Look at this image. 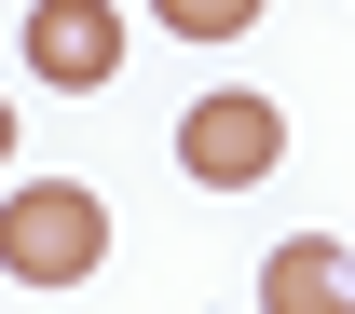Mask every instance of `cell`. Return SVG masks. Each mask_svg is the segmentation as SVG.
<instances>
[{"instance_id":"cell-1","label":"cell","mask_w":355,"mask_h":314,"mask_svg":"<svg viewBox=\"0 0 355 314\" xmlns=\"http://www.w3.org/2000/svg\"><path fill=\"white\" fill-rule=\"evenodd\" d=\"M96 260H110V205H96L83 178H28L0 205V273H14V287H83Z\"/></svg>"},{"instance_id":"cell-2","label":"cell","mask_w":355,"mask_h":314,"mask_svg":"<svg viewBox=\"0 0 355 314\" xmlns=\"http://www.w3.org/2000/svg\"><path fill=\"white\" fill-rule=\"evenodd\" d=\"M287 164V110L273 96H191L178 110V178L191 191H260Z\"/></svg>"},{"instance_id":"cell-3","label":"cell","mask_w":355,"mask_h":314,"mask_svg":"<svg viewBox=\"0 0 355 314\" xmlns=\"http://www.w3.org/2000/svg\"><path fill=\"white\" fill-rule=\"evenodd\" d=\"M28 69H42L55 96H96L123 69V14H110V0H42V14H28Z\"/></svg>"},{"instance_id":"cell-4","label":"cell","mask_w":355,"mask_h":314,"mask_svg":"<svg viewBox=\"0 0 355 314\" xmlns=\"http://www.w3.org/2000/svg\"><path fill=\"white\" fill-rule=\"evenodd\" d=\"M260 314H355V260L328 246V232L273 246V260H260Z\"/></svg>"},{"instance_id":"cell-5","label":"cell","mask_w":355,"mask_h":314,"mask_svg":"<svg viewBox=\"0 0 355 314\" xmlns=\"http://www.w3.org/2000/svg\"><path fill=\"white\" fill-rule=\"evenodd\" d=\"M150 14H164L178 42H246L260 28V0H150Z\"/></svg>"},{"instance_id":"cell-6","label":"cell","mask_w":355,"mask_h":314,"mask_svg":"<svg viewBox=\"0 0 355 314\" xmlns=\"http://www.w3.org/2000/svg\"><path fill=\"white\" fill-rule=\"evenodd\" d=\"M0 164H14V110H0Z\"/></svg>"}]
</instances>
